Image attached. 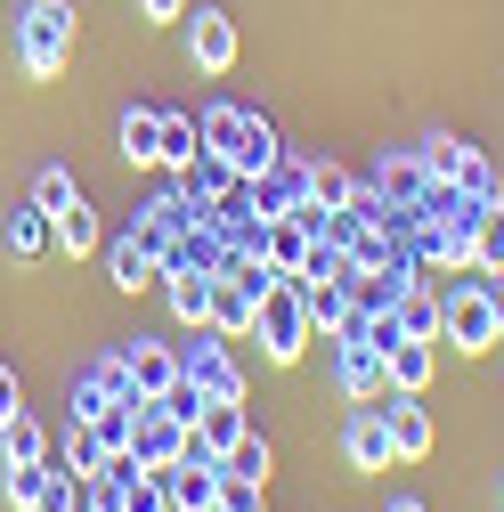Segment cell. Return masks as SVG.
Listing matches in <instances>:
<instances>
[{"label":"cell","mask_w":504,"mask_h":512,"mask_svg":"<svg viewBox=\"0 0 504 512\" xmlns=\"http://www.w3.org/2000/svg\"><path fill=\"white\" fill-rule=\"evenodd\" d=\"M49 472H57V464H9V480H0V488H9V504H17V512H33V504H41V488H49Z\"/></svg>","instance_id":"obj_36"},{"label":"cell","mask_w":504,"mask_h":512,"mask_svg":"<svg viewBox=\"0 0 504 512\" xmlns=\"http://www.w3.org/2000/svg\"><path fill=\"white\" fill-rule=\"evenodd\" d=\"M74 196H82V179H74L66 163H41V171H33V204H41L49 220H57V212H66Z\"/></svg>","instance_id":"obj_31"},{"label":"cell","mask_w":504,"mask_h":512,"mask_svg":"<svg viewBox=\"0 0 504 512\" xmlns=\"http://www.w3.org/2000/svg\"><path fill=\"white\" fill-rule=\"evenodd\" d=\"M220 464H228V472H244V480H269V472H277V447H269L261 431H244V439L228 447V456H220Z\"/></svg>","instance_id":"obj_33"},{"label":"cell","mask_w":504,"mask_h":512,"mask_svg":"<svg viewBox=\"0 0 504 512\" xmlns=\"http://www.w3.org/2000/svg\"><path fill=\"white\" fill-rule=\"evenodd\" d=\"M252 334H261V350H269V366H293L309 342V301H301V285H269L261 293V309H252Z\"/></svg>","instance_id":"obj_3"},{"label":"cell","mask_w":504,"mask_h":512,"mask_svg":"<svg viewBox=\"0 0 504 512\" xmlns=\"http://www.w3.org/2000/svg\"><path fill=\"white\" fill-rule=\"evenodd\" d=\"M261 488H269V480H244V472L220 464V512H261Z\"/></svg>","instance_id":"obj_37"},{"label":"cell","mask_w":504,"mask_h":512,"mask_svg":"<svg viewBox=\"0 0 504 512\" xmlns=\"http://www.w3.org/2000/svg\"><path fill=\"white\" fill-rule=\"evenodd\" d=\"M374 407H383V423H391V456H399V464H423L431 439H439V431H431V407H423L415 391H383Z\"/></svg>","instance_id":"obj_8"},{"label":"cell","mask_w":504,"mask_h":512,"mask_svg":"<svg viewBox=\"0 0 504 512\" xmlns=\"http://www.w3.org/2000/svg\"><path fill=\"white\" fill-rule=\"evenodd\" d=\"M33 512H82V480H74V472H49V488H41Z\"/></svg>","instance_id":"obj_39"},{"label":"cell","mask_w":504,"mask_h":512,"mask_svg":"<svg viewBox=\"0 0 504 512\" xmlns=\"http://www.w3.org/2000/svg\"><path fill=\"white\" fill-rule=\"evenodd\" d=\"M391 512H431V504H415V496H399V504H391Z\"/></svg>","instance_id":"obj_42"},{"label":"cell","mask_w":504,"mask_h":512,"mask_svg":"<svg viewBox=\"0 0 504 512\" xmlns=\"http://www.w3.org/2000/svg\"><path fill=\"white\" fill-rule=\"evenodd\" d=\"M391 317H399V334H407V342H439V293H431L423 277L399 293V309H391Z\"/></svg>","instance_id":"obj_24"},{"label":"cell","mask_w":504,"mask_h":512,"mask_svg":"<svg viewBox=\"0 0 504 512\" xmlns=\"http://www.w3.org/2000/svg\"><path fill=\"white\" fill-rule=\"evenodd\" d=\"M187 66L196 74H228L236 66V17L228 9H196L187 17Z\"/></svg>","instance_id":"obj_10"},{"label":"cell","mask_w":504,"mask_h":512,"mask_svg":"<svg viewBox=\"0 0 504 512\" xmlns=\"http://www.w3.org/2000/svg\"><path fill=\"white\" fill-rule=\"evenodd\" d=\"M131 456H139V472H171V464L187 456V423H179L163 399L139 407V423H131Z\"/></svg>","instance_id":"obj_5"},{"label":"cell","mask_w":504,"mask_h":512,"mask_svg":"<svg viewBox=\"0 0 504 512\" xmlns=\"http://www.w3.org/2000/svg\"><path fill=\"white\" fill-rule=\"evenodd\" d=\"M49 244H57V228H49V212H41L33 196H25V204L9 212V252H17V261H41Z\"/></svg>","instance_id":"obj_25"},{"label":"cell","mask_w":504,"mask_h":512,"mask_svg":"<svg viewBox=\"0 0 504 512\" xmlns=\"http://www.w3.org/2000/svg\"><path fill=\"white\" fill-rule=\"evenodd\" d=\"M114 399H139V382H131V358H122V350H106L82 382H74V407H66V423H98Z\"/></svg>","instance_id":"obj_6"},{"label":"cell","mask_w":504,"mask_h":512,"mask_svg":"<svg viewBox=\"0 0 504 512\" xmlns=\"http://www.w3.org/2000/svg\"><path fill=\"white\" fill-rule=\"evenodd\" d=\"M309 196H318V204H326V212H342V204H350V196H358V179H350V171H342V163H309Z\"/></svg>","instance_id":"obj_35"},{"label":"cell","mask_w":504,"mask_h":512,"mask_svg":"<svg viewBox=\"0 0 504 512\" xmlns=\"http://www.w3.org/2000/svg\"><path fill=\"white\" fill-rule=\"evenodd\" d=\"M196 155H204V122H196V114H163V139H155V163H163V171H187Z\"/></svg>","instance_id":"obj_22"},{"label":"cell","mask_w":504,"mask_h":512,"mask_svg":"<svg viewBox=\"0 0 504 512\" xmlns=\"http://www.w3.org/2000/svg\"><path fill=\"white\" fill-rule=\"evenodd\" d=\"M171 187H179V196L196 204V212H212V204L228 196V187H236V171H228L220 155H196V163H187V171H171Z\"/></svg>","instance_id":"obj_17"},{"label":"cell","mask_w":504,"mask_h":512,"mask_svg":"<svg viewBox=\"0 0 504 512\" xmlns=\"http://www.w3.org/2000/svg\"><path fill=\"white\" fill-rule=\"evenodd\" d=\"M49 228H57V244H66V252H98V212H90L82 196H74L66 212H57Z\"/></svg>","instance_id":"obj_34"},{"label":"cell","mask_w":504,"mask_h":512,"mask_svg":"<svg viewBox=\"0 0 504 512\" xmlns=\"http://www.w3.org/2000/svg\"><path fill=\"white\" fill-rule=\"evenodd\" d=\"M163 139V106H122V163H155Z\"/></svg>","instance_id":"obj_27"},{"label":"cell","mask_w":504,"mask_h":512,"mask_svg":"<svg viewBox=\"0 0 504 512\" xmlns=\"http://www.w3.org/2000/svg\"><path fill=\"white\" fill-rule=\"evenodd\" d=\"M496 488H504V480H496Z\"/></svg>","instance_id":"obj_43"},{"label":"cell","mask_w":504,"mask_h":512,"mask_svg":"<svg viewBox=\"0 0 504 512\" xmlns=\"http://www.w3.org/2000/svg\"><path fill=\"white\" fill-rule=\"evenodd\" d=\"M383 366H391V391H415V399H423V382L439 374V342H407V334H399V342L383 350Z\"/></svg>","instance_id":"obj_16"},{"label":"cell","mask_w":504,"mask_h":512,"mask_svg":"<svg viewBox=\"0 0 504 512\" xmlns=\"http://www.w3.org/2000/svg\"><path fill=\"white\" fill-rule=\"evenodd\" d=\"M122 358H131V382H139V399H163L171 382L187 374V350H171V342H147V334H131V342H122Z\"/></svg>","instance_id":"obj_11"},{"label":"cell","mask_w":504,"mask_h":512,"mask_svg":"<svg viewBox=\"0 0 504 512\" xmlns=\"http://www.w3.org/2000/svg\"><path fill=\"white\" fill-rule=\"evenodd\" d=\"M277 155H285V147H277V122H269V114H244V139H236L228 171H236V179H261Z\"/></svg>","instance_id":"obj_15"},{"label":"cell","mask_w":504,"mask_h":512,"mask_svg":"<svg viewBox=\"0 0 504 512\" xmlns=\"http://www.w3.org/2000/svg\"><path fill=\"white\" fill-rule=\"evenodd\" d=\"M244 114H252V106H228V98H212V106L196 114V122H204V155H220V163L236 155V139H244Z\"/></svg>","instance_id":"obj_26"},{"label":"cell","mask_w":504,"mask_h":512,"mask_svg":"<svg viewBox=\"0 0 504 512\" xmlns=\"http://www.w3.org/2000/svg\"><path fill=\"white\" fill-rule=\"evenodd\" d=\"M163 488H171V512H212L220 504V456H204V447L187 439V456L163 472Z\"/></svg>","instance_id":"obj_9"},{"label":"cell","mask_w":504,"mask_h":512,"mask_svg":"<svg viewBox=\"0 0 504 512\" xmlns=\"http://www.w3.org/2000/svg\"><path fill=\"white\" fill-rule=\"evenodd\" d=\"M106 277H114L122 293H139V285H155V277H163V252H155V244L131 228V236H122V244L106 252Z\"/></svg>","instance_id":"obj_14"},{"label":"cell","mask_w":504,"mask_h":512,"mask_svg":"<svg viewBox=\"0 0 504 512\" xmlns=\"http://www.w3.org/2000/svg\"><path fill=\"white\" fill-rule=\"evenodd\" d=\"M66 57H74V9H66V0H25V17H17V66L33 82H57Z\"/></svg>","instance_id":"obj_1"},{"label":"cell","mask_w":504,"mask_h":512,"mask_svg":"<svg viewBox=\"0 0 504 512\" xmlns=\"http://www.w3.org/2000/svg\"><path fill=\"white\" fill-rule=\"evenodd\" d=\"M139 17L147 25H171V17H187V0H139Z\"/></svg>","instance_id":"obj_41"},{"label":"cell","mask_w":504,"mask_h":512,"mask_svg":"<svg viewBox=\"0 0 504 512\" xmlns=\"http://www.w3.org/2000/svg\"><path fill=\"white\" fill-rule=\"evenodd\" d=\"M122 512H171V488H163V472H139L131 488H122Z\"/></svg>","instance_id":"obj_38"},{"label":"cell","mask_w":504,"mask_h":512,"mask_svg":"<svg viewBox=\"0 0 504 512\" xmlns=\"http://www.w3.org/2000/svg\"><path fill=\"white\" fill-rule=\"evenodd\" d=\"M187 382H196L204 399H220V407H244V366H236L228 334H212V326H204V342L187 350Z\"/></svg>","instance_id":"obj_4"},{"label":"cell","mask_w":504,"mask_h":512,"mask_svg":"<svg viewBox=\"0 0 504 512\" xmlns=\"http://www.w3.org/2000/svg\"><path fill=\"white\" fill-rule=\"evenodd\" d=\"M334 382H342V399L374 407V399L391 391V366H383V350H374L366 334H342V342H334Z\"/></svg>","instance_id":"obj_7"},{"label":"cell","mask_w":504,"mask_h":512,"mask_svg":"<svg viewBox=\"0 0 504 512\" xmlns=\"http://www.w3.org/2000/svg\"><path fill=\"white\" fill-rule=\"evenodd\" d=\"M423 187H431V171H423V147H415V155H391L383 163L374 196H383V204H423Z\"/></svg>","instance_id":"obj_23"},{"label":"cell","mask_w":504,"mask_h":512,"mask_svg":"<svg viewBox=\"0 0 504 512\" xmlns=\"http://www.w3.org/2000/svg\"><path fill=\"white\" fill-rule=\"evenodd\" d=\"M9 464H49V431H41L33 415L0 423V472H9Z\"/></svg>","instance_id":"obj_28"},{"label":"cell","mask_w":504,"mask_h":512,"mask_svg":"<svg viewBox=\"0 0 504 512\" xmlns=\"http://www.w3.org/2000/svg\"><path fill=\"white\" fill-rule=\"evenodd\" d=\"M244 431H252V423H244V407H220V399H204V415H196V431H187V439H196L204 456H228V447H236Z\"/></svg>","instance_id":"obj_21"},{"label":"cell","mask_w":504,"mask_h":512,"mask_svg":"<svg viewBox=\"0 0 504 512\" xmlns=\"http://www.w3.org/2000/svg\"><path fill=\"white\" fill-rule=\"evenodd\" d=\"M212 512H220V504H212Z\"/></svg>","instance_id":"obj_44"},{"label":"cell","mask_w":504,"mask_h":512,"mask_svg":"<svg viewBox=\"0 0 504 512\" xmlns=\"http://www.w3.org/2000/svg\"><path fill=\"white\" fill-rule=\"evenodd\" d=\"M439 342H456V350H496V342H504L496 277H464V285L439 293Z\"/></svg>","instance_id":"obj_2"},{"label":"cell","mask_w":504,"mask_h":512,"mask_svg":"<svg viewBox=\"0 0 504 512\" xmlns=\"http://www.w3.org/2000/svg\"><path fill=\"white\" fill-rule=\"evenodd\" d=\"M106 464V439L90 431V423H66V447H57V472H74V480H90Z\"/></svg>","instance_id":"obj_29"},{"label":"cell","mask_w":504,"mask_h":512,"mask_svg":"<svg viewBox=\"0 0 504 512\" xmlns=\"http://www.w3.org/2000/svg\"><path fill=\"white\" fill-rule=\"evenodd\" d=\"M309 244H318V228L285 212V220H269V228H261V261H269V269L293 285V277H301V261H309Z\"/></svg>","instance_id":"obj_13"},{"label":"cell","mask_w":504,"mask_h":512,"mask_svg":"<svg viewBox=\"0 0 504 512\" xmlns=\"http://www.w3.org/2000/svg\"><path fill=\"white\" fill-rule=\"evenodd\" d=\"M252 309H261V301H252L236 277H212V317H204V326L212 334H228V342H244L252 334Z\"/></svg>","instance_id":"obj_18"},{"label":"cell","mask_w":504,"mask_h":512,"mask_svg":"<svg viewBox=\"0 0 504 512\" xmlns=\"http://www.w3.org/2000/svg\"><path fill=\"white\" fill-rule=\"evenodd\" d=\"M301 301H309V334H326V342H342V334L358 326V309H350V285H309Z\"/></svg>","instance_id":"obj_19"},{"label":"cell","mask_w":504,"mask_h":512,"mask_svg":"<svg viewBox=\"0 0 504 512\" xmlns=\"http://www.w3.org/2000/svg\"><path fill=\"white\" fill-rule=\"evenodd\" d=\"M472 269L480 277H504V204L480 212V236H472Z\"/></svg>","instance_id":"obj_32"},{"label":"cell","mask_w":504,"mask_h":512,"mask_svg":"<svg viewBox=\"0 0 504 512\" xmlns=\"http://www.w3.org/2000/svg\"><path fill=\"white\" fill-rule=\"evenodd\" d=\"M456 187L472 204H504V179H496V163L480 155V147H464V163H456Z\"/></svg>","instance_id":"obj_30"},{"label":"cell","mask_w":504,"mask_h":512,"mask_svg":"<svg viewBox=\"0 0 504 512\" xmlns=\"http://www.w3.org/2000/svg\"><path fill=\"white\" fill-rule=\"evenodd\" d=\"M25 415V382H17V366H0V423H17Z\"/></svg>","instance_id":"obj_40"},{"label":"cell","mask_w":504,"mask_h":512,"mask_svg":"<svg viewBox=\"0 0 504 512\" xmlns=\"http://www.w3.org/2000/svg\"><path fill=\"white\" fill-rule=\"evenodd\" d=\"M163 293H171L179 326H204V317H212V277L204 269H163Z\"/></svg>","instance_id":"obj_20"},{"label":"cell","mask_w":504,"mask_h":512,"mask_svg":"<svg viewBox=\"0 0 504 512\" xmlns=\"http://www.w3.org/2000/svg\"><path fill=\"white\" fill-rule=\"evenodd\" d=\"M342 456H350V472H391V423H383V407H358L342 423Z\"/></svg>","instance_id":"obj_12"}]
</instances>
